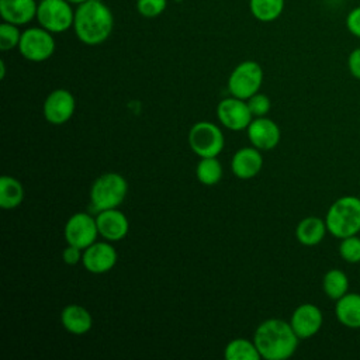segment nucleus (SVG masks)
I'll return each instance as SVG.
<instances>
[{
  "instance_id": "obj_1",
  "label": "nucleus",
  "mask_w": 360,
  "mask_h": 360,
  "mask_svg": "<svg viewBox=\"0 0 360 360\" xmlns=\"http://www.w3.org/2000/svg\"><path fill=\"white\" fill-rule=\"evenodd\" d=\"M114 17L108 6L101 0H87L75 11L73 30L86 45H98L112 32Z\"/></svg>"
},
{
  "instance_id": "obj_2",
  "label": "nucleus",
  "mask_w": 360,
  "mask_h": 360,
  "mask_svg": "<svg viewBox=\"0 0 360 360\" xmlns=\"http://www.w3.org/2000/svg\"><path fill=\"white\" fill-rule=\"evenodd\" d=\"M300 338L291 323L281 319H267L255 330L253 342L266 360H285L294 354Z\"/></svg>"
},
{
  "instance_id": "obj_3",
  "label": "nucleus",
  "mask_w": 360,
  "mask_h": 360,
  "mask_svg": "<svg viewBox=\"0 0 360 360\" xmlns=\"http://www.w3.org/2000/svg\"><path fill=\"white\" fill-rule=\"evenodd\" d=\"M328 232L343 239L360 232V198L343 195L332 202L325 217Z\"/></svg>"
},
{
  "instance_id": "obj_4",
  "label": "nucleus",
  "mask_w": 360,
  "mask_h": 360,
  "mask_svg": "<svg viewBox=\"0 0 360 360\" xmlns=\"http://www.w3.org/2000/svg\"><path fill=\"white\" fill-rule=\"evenodd\" d=\"M128 191L127 180L118 173H104L97 177L90 190V200L96 211L117 208Z\"/></svg>"
},
{
  "instance_id": "obj_5",
  "label": "nucleus",
  "mask_w": 360,
  "mask_h": 360,
  "mask_svg": "<svg viewBox=\"0 0 360 360\" xmlns=\"http://www.w3.org/2000/svg\"><path fill=\"white\" fill-rule=\"evenodd\" d=\"M37 20L42 28L59 34L73 27L75 11L66 0H41L37 8Z\"/></svg>"
},
{
  "instance_id": "obj_6",
  "label": "nucleus",
  "mask_w": 360,
  "mask_h": 360,
  "mask_svg": "<svg viewBox=\"0 0 360 360\" xmlns=\"http://www.w3.org/2000/svg\"><path fill=\"white\" fill-rule=\"evenodd\" d=\"M263 82V70L255 60L239 63L228 79V90L233 97L248 100L256 94Z\"/></svg>"
},
{
  "instance_id": "obj_7",
  "label": "nucleus",
  "mask_w": 360,
  "mask_h": 360,
  "mask_svg": "<svg viewBox=\"0 0 360 360\" xmlns=\"http://www.w3.org/2000/svg\"><path fill=\"white\" fill-rule=\"evenodd\" d=\"M188 145L200 158H217L224 148L222 131L210 121L195 122L188 132Z\"/></svg>"
},
{
  "instance_id": "obj_8",
  "label": "nucleus",
  "mask_w": 360,
  "mask_h": 360,
  "mask_svg": "<svg viewBox=\"0 0 360 360\" xmlns=\"http://www.w3.org/2000/svg\"><path fill=\"white\" fill-rule=\"evenodd\" d=\"M18 51L31 62L46 60L55 52V39L52 32L42 27L27 28L21 34Z\"/></svg>"
},
{
  "instance_id": "obj_9",
  "label": "nucleus",
  "mask_w": 360,
  "mask_h": 360,
  "mask_svg": "<svg viewBox=\"0 0 360 360\" xmlns=\"http://www.w3.org/2000/svg\"><path fill=\"white\" fill-rule=\"evenodd\" d=\"M98 228L96 219L86 212L73 214L65 225V239L68 245H73L84 250L96 242Z\"/></svg>"
},
{
  "instance_id": "obj_10",
  "label": "nucleus",
  "mask_w": 360,
  "mask_h": 360,
  "mask_svg": "<svg viewBox=\"0 0 360 360\" xmlns=\"http://www.w3.org/2000/svg\"><path fill=\"white\" fill-rule=\"evenodd\" d=\"M217 115L221 124L232 131L248 129L249 124L252 122V112L248 103L233 96L219 101Z\"/></svg>"
},
{
  "instance_id": "obj_11",
  "label": "nucleus",
  "mask_w": 360,
  "mask_h": 360,
  "mask_svg": "<svg viewBox=\"0 0 360 360\" xmlns=\"http://www.w3.org/2000/svg\"><path fill=\"white\" fill-rule=\"evenodd\" d=\"M75 97L65 89H56L44 103V117L53 125H62L69 121L75 112Z\"/></svg>"
},
{
  "instance_id": "obj_12",
  "label": "nucleus",
  "mask_w": 360,
  "mask_h": 360,
  "mask_svg": "<svg viewBox=\"0 0 360 360\" xmlns=\"http://www.w3.org/2000/svg\"><path fill=\"white\" fill-rule=\"evenodd\" d=\"M82 262L84 269L90 273H107L117 263V252L107 242H94L84 249Z\"/></svg>"
},
{
  "instance_id": "obj_13",
  "label": "nucleus",
  "mask_w": 360,
  "mask_h": 360,
  "mask_svg": "<svg viewBox=\"0 0 360 360\" xmlns=\"http://www.w3.org/2000/svg\"><path fill=\"white\" fill-rule=\"evenodd\" d=\"M322 312L314 304H301L298 305L290 319V323L300 339H308L318 333L322 326Z\"/></svg>"
},
{
  "instance_id": "obj_14",
  "label": "nucleus",
  "mask_w": 360,
  "mask_h": 360,
  "mask_svg": "<svg viewBox=\"0 0 360 360\" xmlns=\"http://www.w3.org/2000/svg\"><path fill=\"white\" fill-rule=\"evenodd\" d=\"M248 138L259 150H269L278 145L281 134L278 125L266 117H257L248 127Z\"/></svg>"
},
{
  "instance_id": "obj_15",
  "label": "nucleus",
  "mask_w": 360,
  "mask_h": 360,
  "mask_svg": "<svg viewBox=\"0 0 360 360\" xmlns=\"http://www.w3.org/2000/svg\"><path fill=\"white\" fill-rule=\"evenodd\" d=\"M98 233L111 242L121 240L127 236L129 224L127 217L118 211L117 208H110V210H103L98 211V215L96 218Z\"/></svg>"
},
{
  "instance_id": "obj_16",
  "label": "nucleus",
  "mask_w": 360,
  "mask_h": 360,
  "mask_svg": "<svg viewBox=\"0 0 360 360\" xmlns=\"http://www.w3.org/2000/svg\"><path fill=\"white\" fill-rule=\"evenodd\" d=\"M38 3L35 0H0V15L3 21L24 25L37 17Z\"/></svg>"
},
{
  "instance_id": "obj_17",
  "label": "nucleus",
  "mask_w": 360,
  "mask_h": 360,
  "mask_svg": "<svg viewBox=\"0 0 360 360\" xmlns=\"http://www.w3.org/2000/svg\"><path fill=\"white\" fill-rule=\"evenodd\" d=\"M262 166L263 159L257 148H242L231 160L232 173L243 180L255 177L262 170Z\"/></svg>"
},
{
  "instance_id": "obj_18",
  "label": "nucleus",
  "mask_w": 360,
  "mask_h": 360,
  "mask_svg": "<svg viewBox=\"0 0 360 360\" xmlns=\"http://www.w3.org/2000/svg\"><path fill=\"white\" fill-rule=\"evenodd\" d=\"M335 314L343 326L349 329H360V294L346 292L336 300Z\"/></svg>"
},
{
  "instance_id": "obj_19",
  "label": "nucleus",
  "mask_w": 360,
  "mask_h": 360,
  "mask_svg": "<svg viewBox=\"0 0 360 360\" xmlns=\"http://www.w3.org/2000/svg\"><path fill=\"white\" fill-rule=\"evenodd\" d=\"M63 328L73 335H84L91 329L93 319L90 312L77 304H70L60 314Z\"/></svg>"
},
{
  "instance_id": "obj_20",
  "label": "nucleus",
  "mask_w": 360,
  "mask_h": 360,
  "mask_svg": "<svg viewBox=\"0 0 360 360\" xmlns=\"http://www.w3.org/2000/svg\"><path fill=\"white\" fill-rule=\"evenodd\" d=\"M326 222L318 217H307L297 225L295 236L300 243L305 246L318 245L326 233Z\"/></svg>"
},
{
  "instance_id": "obj_21",
  "label": "nucleus",
  "mask_w": 360,
  "mask_h": 360,
  "mask_svg": "<svg viewBox=\"0 0 360 360\" xmlns=\"http://www.w3.org/2000/svg\"><path fill=\"white\" fill-rule=\"evenodd\" d=\"M24 200V187L22 184L11 177L1 176L0 179V207L4 210H11L18 207Z\"/></svg>"
},
{
  "instance_id": "obj_22",
  "label": "nucleus",
  "mask_w": 360,
  "mask_h": 360,
  "mask_svg": "<svg viewBox=\"0 0 360 360\" xmlns=\"http://www.w3.org/2000/svg\"><path fill=\"white\" fill-rule=\"evenodd\" d=\"M322 288L330 300H339L349 290V278L340 269H330L323 276Z\"/></svg>"
},
{
  "instance_id": "obj_23",
  "label": "nucleus",
  "mask_w": 360,
  "mask_h": 360,
  "mask_svg": "<svg viewBox=\"0 0 360 360\" xmlns=\"http://www.w3.org/2000/svg\"><path fill=\"white\" fill-rule=\"evenodd\" d=\"M284 10V0H250V13L263 22L277 20Z\"/></svg>"
},
{
  "instance_id": "obj_24",
  "label": "nucleus",
  "mask_w": 360,
  "mask_h": 360,
  "mask_svg": "<svg viewBox=\"0 0 360 360\" xmlns=\"http://www.w3.org/2000/svg\"><path fill=\"white\" fill-rule=\"evenodd\" d=\"M260 357L255 342L246 339H233L225 347V359L228 360H259Z\"/></svg>"
},
{
  "instance_id": "obj_25",
  "label": "nucleus",
  "mask_w": 360,
  "mask_h": 360,
  "mask_svg": "<svg viewBox=\"0 0 360 360\" xmlns=\"http://www.w3.org/2000/svg\"><path fill=\"white\" fill-rule=\"evenodd\" d=\"M197 179L205 186L217 184L222 177V166L217 158H201L195 170Z\"/></svg>"
},
{
  "instance_id": "obj_26",
  "label": "nucleus",
  "mask_w": 360,
  "mask_h": 360,
  "mask_svg": "<svg viewBox=\"0 0 360 360\" xmlns=\"http://www.w3.org/2000/svg\"><path fill=\"white\" fill-rule=\"evenodd\" d=\"M21 34L18 30V25L3 21L0 24V49L1 51H10L13 48H18Z\"/></svg>"
},
{
  "instance_id": "obj_27",
  "label": "nucleus",
  "mask_w": 360,
  "mask_h": 360,
  "mask_svg": "<svg viewBox=\"0 0 360 360\" xmlns=\"http://www.w3.org/2000/svg\"><path fill=\"white\" fill-rule=\"evenodd\" d=\"M339 255L347 263H359L360 262V238L357 235H352L340 239Z\"/></svg>"
},
{
  "instance_id": "obj_28",
  "label": "nucleus",
  "mask_w": 360,
  "mask_h": 360,
  "mask_svg": "<svg viewBox=\"0 0 360 360\" xmlns=\"http://www.w3.org/2000/svg\"><path fill=\"white\" fill-rule=\"evenodd\" d=\"M167 6V0H136V10L146 18L160 15Z\"/></svg>"
},
{
  "instance_id": "obj_29",
  "label": "nucleus",
  "mask_w": 360,
  "mask_h": 360,
  "mask_svg": "<svg viewBox=\"0 0 360 360\" xmlns=\"http://www.w3.org/2000/svg\"><path fill=\"white\" fill-rule=\"evenodd\" d=\"M248 105H249V110L252 112V115H256V117H264L269 110H270V98L266 96V94H262V93H256L253 94L252 97L248 98Z\"/></svg>"
},
{
  "instance_id": "obj_30",
  "label": "nucleus",
  "mask_w": 360,
  "mask_h": 360,
  "mask_svg": "<svg viewBox=\"0 0 360 360\" xmlns=\"http://www.w3.org/2000/svg\"><path fill=\"white\" fill-rule=\"evenodd\" d=\"M346 28L352 35L360 38V6H356L347 13Z\"/></svg>"
},
{
  "instance_id": "obj_31",
  "label": "nucleus",
  "mask_w": 360,
  "mask_h": 360,
  "mask_svg": "<svg viewBox=\"0 0 360 360\" xmlns=\"http://www.w3.org/2000/svg\"><path fill=\"white\" fill-rule=\"evenodd\" d=\"M347 68L354 79L360 80V46L354 48L347 58Z\"/></svg>"
},
{
  "instance_id": "obj_32",
  "label": "nucleus",
  "mask_w": 360,
  "mask_h": 360,
  "mask_svg": "<svg viewBox=\"0 0 360 360\" xmlns=\"http://www.w3.org/2000/svg\"><path fill=\"white\" fill-rule=\"evenodd\" d=\"M82 257H83L82 249L77 248V246H73V245H69V246L65 248L63 252H62V259H63V262H65L66 264H70V266L79 263V260H82Z\"/></svg>"
},
{
  "instance_id": "obj_33",
  "label": "nucleus",
  "mask_w": 360,
  "mask_h": 360,
  "mask_svg": "<svg viewBox=\"0 0 360 360\" xmlns=\"http://www.w3.org/2000/svg\"><path fill=\"white\" fill-rule=\"evenodd\" d=\"M6 76V63L4 60H0V79H4Z\"/></svg>"
},
{
  "instance_id": "obj_34",
  "label": "nucleus",
  "mask_w": 360,
  "mask_h": 360,
  "mask_svg": "<svg viewBox=\"0 0 360 360\" xmlns=\"http://www.w3.org/2000/svg\"><path fill=\"white\" fill-rule=\"evenodd\" d=\"M66 1H69L70 4H82V3H84V1H87V0H66Z\"/></svg>"
}]
</instances>
